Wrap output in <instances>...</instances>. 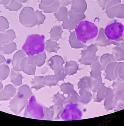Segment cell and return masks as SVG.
Masks as SVG:
<instances>
[{"mask_svg": "<svg viewBox=\"0 0 124 126\" xmlns=\"http://www.w3.org/2000/svg\"><path fill=\"white\" fill-rule=\"evenodd\" d=\"M27 103L26 98L17 95L10 101L9 107L12 111L16 114H19Z\"/></svg>", "mask_w": 124, "mask_h": 126, "instance_id": "8992f818", "label": "cell"}, {"mask_svg": "<svg viewBox=\"0 0 124 126\" xmlns=\"http://www.w3.org/2000/svg\"><path fill=\"white\" fill-rule=\"evenodd\" d=\"M10 23L6 18L2 16H0V32H4L9 28Z\"/></svg>", "mask_w": 124, "mask_h": 126, "instance_id": "ffe728a7", "label": "cell"}, {"mask_svg": "<svg viewBox=\"0 0 124 126\" xmlns=\"http://www.w3.org/2000/svg\"><path fill=\"white\" fill-rule=\"evenodd\" d=\"M106 14L111 19L115 17L118 19L124 18V4L119 3L109 9L106 10Z\"/></svg>", "mask_w": 124, "mask_h": 126, "instance_id": "52a82bcc", "label": "cell"}, {"mask_svg": "<svg viewBox=\"0 0 124 126\" xmlns=\"http://www.w3.org/2000/svg\"><path fill=\"white\" fill-rule=\"evenodd\" d=\"M16 0L20 3H24L27 2L28 0Z\"/></svg>", "mask_w": 124, "mask_h": 126, "instance_id": "484cf974", "label": "cell"}, {"mask_svg": "<svg viewBox=\"0 0 124 126\" xmlns=\"http://www.w3.org/2000/svg\"><path fill=\"white\" fill-rule=\"evenodd\" d=\"M16 38V34L14 30H9L3 33H0V44H4L9 43Z\"/></svg>", "mask_w": 124, "mask_h": 126, "instance_id": "30bf717a", "label": "cell"}, {"mask_svg": "<svg viewBox=\"0 0 124 126\" xmlns=\"http://www.w3.org/2000/svg\"><path fill=\"white\" fill-rule=\"evenodd\" d=\"M17 72L13 69H11L10 75L11 82L15 86H20L22 84V79L23 78L22 75Z\"/></svg>", "mask_w": 124, "mask_h": 126, "instance_id": "5bb4252c", "label": "cell"}, {"mask_svg": "<svg viewBox=\"0 0 124 126\" xmlns=\"http://www.w3.org/2000/svg\"><path fill=\"white\" fill-rule=\"evenodd\" d=\"M124 32V26L118 22H114L108 25L104 29V33L111 41L118 40L122 37Z\"/></svg>", "mask_w": 124, "mask_h": 126, "instance_id": "3957f363", "label": "cell"}, {"mask_svg": "<svg viewBox=\"0 0 124 126\" xmlns=\"http://www.w3.org/2000/svg\"><path fill=\"white\" fill-rule=\"evenodd\" d=\"M60 5L59 2L56 0L53 4L50 5V6H46L40 3L39 5V7L40 9H42L45 13H52L57 11Z\"/></svg>", "mask_w": 124, "mask_h": 126, "instance_id": "4fadbf2b", "label": "cell"}, {"mask_svg": "<svg viewBox=\"0 0 124 126\" xmlns=\"http://www.w3.org/2000/svg\"></svg>", "mask_w": 124, "mask_h": 126, "instance_id": "f1b7e54d", "label": "cell"}, {"mask_svg": "<svg viewBox=\"0 0 124 126\" xmlns=\"http://www.w3.org/2000/svg\"><path fill=\"white\" fill-rule=\"evenodd\" d=\"M10 0H0V4L6 5L10 3Z\"/></svg>", "mask_w": 124, "mask_h": 126, "instance_id": "cb8c5ba5", "label": "cell"}, {"mask_svg": "<svg viewBox=\"0 0 124 126\" xmlns=\"http://www.w3.org/2000/svg\"><path fill=\"white\" fill-rule=\"evenodd\" d=\"M20 22L26 27H33L36 24L37 15L34 10L30 7L24 8L20 12L19 16Z\"/></svg>", "mask_w": 124, "mask_h": 126, "instance_id": "277c9868", "label": "cell"}, {"mask_svg": "<svg viewBox=\"0 0 124 126\" xmlns=\"http://www.w3.org/2000/svg\"><path fill=\"white\" fill-rule=\"evenodd\" d=\"M16 93V89L11 84L5 86L4 89L0 93V101L8 100L13 97Z\"/></svg>", "mask_w": 124, "mask_h": 126, "instance_id": "ba28073f", "label": "cell"}, {"mask_svg": "<svg viewBox=\"0 0 124 126\" xmlns=\"http://www.w3.org/2000/svg\"><path fill=\"white\" fill-rule=\"evenodd\" d=\"M20 67L21 70L25 73L29 75L33 74L34 68L33 66V63L29 59L24 58L22 59L20 62Z\"/></svg>", "mask_w": 124, "mask_h": 126, "instance_id": "8fae6325", "label": "cell"}, {"mask_svg": "<svg viewBox=\"0 0 124 126\" xmlns=\"http://www.w3.org/2000/svg\"><path fill=\"white\" fill-rule=\"evenodd\" d=\"M68 15L69 18L68 17L63 22L62 26L64 29L68 30L69 31L75 29L80 21H82L85 17L84 13L77 14L72 12L70 10L68 12Z\"/></svg>", "mask_w": 124, "mask_h": 126, "instance_id": "5b68a950", "label": "cell"}, {"mask_svg": "<svg viewBox=\"0 0 124 126\" xmlns=\"http://www.w3.org/2000/svg\"><path fill=\"white\" fill-rule=\"evenodd\" d=\"M97 43L99 44H103V45H108L112 43L107 38L104 33V29L103 28H101L99 30V36L96 39Z\"/></svg>", "mask_w": 124, "mask_h": 126, "instance_id": "9a60e30c", "label": "cell"}, {"mask_svg": "<svg viewBox=\"0 0 124 126\" xmlns=\"http://www.w3.org/2000/svg\"><path fill=\"white\" fill-rule=\"evenodd\" d=\"M17 50V45L14 42L7 44H0V52L3 54H11Z\"/></svg>", "mask_w": 124, "mask_h": 126, "instance_id": "7c38bea8", "label": "cell"}, {"mask_svg": "<svg viewBox=\"0 0 124 126\" xmlns=\"http://www.w3.org/2000/svg\"><path fill=\"white\" fill-rule=\"evenodd\" d=\"M121 3V0H111L109 2L107 3L105 9H109L110 8L115 6L117 4H119Z\"/></svg>", "mask_w": 124, "mask_h": 126, "instance_id": "44dd1931", "label": "cell"}, {"mask_svg": "<svg viewBox=\"0 0 124 126\" xmlns=\"http://www.w3.org/2000/svg\"><path fill=\"white\" fill-rule=\"evenodd\" d=\"M10 70L8 65L2 64L0 65V81L6 79L9 76Z\"/></svg>", "mask_w": 124, "mask_h": 126, "instance_id": "ac0fdd59", "label": "cell"}, {"mask_svg": "<svg viewBox=\"0 0 124 126\" xmlns=\"http://www.w3.org/2000/svg\"><path fill=\"white\" fill-rule=\"evenodd\" d=\"M100 7L102 8V10L105 9L107 3L109 2L111 0H97Z\"/></svg>", "mask_w": 124, "mask_h": 126, "instance_id": "7402d4cb", "label": "cell"}, {"mask_svg": "<svg viewBox=\"0 0 124 126\" xmlns=\"http://www.w3.org/2000/svg\"><path fill=\"white\" fill-rule=\"evenodd\" d=\"M6 61V59H5L4 56L2 54H0V64L4 63Z\"/></svg>", "mask_w": 124, "mask_h": 126, "instance_id": "d4e9b609", "label": "cell"}, {"mask_svg": "<svg viewBox=\"0 0 124 126\" xmlns=\"http://www.w3.org/2000/svg\"><path fill=\"white\" fill-rule=\"evenodd\" d=\"M3 88V85L1 82H0V91H1Z\"/></svg>", "mask_w": 124, "mask_h": 126, "instance_id": "4316f807", "label": "cell"}, {"mask_svg": "<svg viewBox=\"0 0 124 126\" xmlns=\"http://www.w3.org/2000/svg\"><path fill=\"white\" fill-rule=\"evenodd\" d=\"M17 95L27 98L30 97L31 92L29 88L26 85H24L19 88Z\"/></svg>", "mask_w": 124, "mask_h": 126, "instance_id": "d6986e66", "label": "cell"}, {"mask_svg": "<svg viewBox=\"0 0 124 126\" xmlns=\"http://www.w3.org/2000/svg\"><path fill=\"white\" fill-rule=\"evenodd\" d=\"M63 33V31L60 26H56L53 27L50 34L51 35V38L52 40H58L59 39L61 38V35Z\"/></svg>", "mask_w": 124, "mask_h": 126, "instance_id": "2e32d148", "label": "cell"}, {"mask_svg": "<svg viewBox=\"0 0 124 126\" xmlns=\"http://www.w3.org/2000/svg\"><path fill=\"white\" fill-rule=\"evenodd\" d=\"M21 3L19 2L16 0H10V3L5 7L6 9L10 11H17L22 7Z\"/></svg>", "mask_w": 124, "mask_h": 126, "instance_id": "e0dca14e", "label": "cell"}, {"mask_svg": "<svg viewBox=\"0 0 124 126\" xmlns=\"http://www.w3.org/2000/svg\"><path fill=\"white\" fill-rule=\"evenodd\" d=\"M45 39L43 35H29L23 45L22 50L29 56H33L42 53L45 49Z\"/></svg>", "mask_w": 124, "mask_h": 126, "instance_id": "7a4b0ae2", "label": "cell"}, {"mask_svg": "<svg viewBox=\"0 0 124 126\" xmlns=\"http://www.w3.org/2000/svg\"><path fill=\"white\" fill-rule=\"evenodd\" d=\"M124 26V32H123V37L124 38V25H123Z\"/></svg>", "mask_w": 124, "mask_h": 126, "instance_id": "83f0119b", "label": "cell"}, {"mask_svg": "<svg viewBox=\"0 0 124 126\" xmlns=\"http://www.w3.org/2000/svg\"><path fill=\"white\" fill-rule=\"evenodd\" d=\"M25 56L24 52L22 50H19L15 53L12 60V66L14 70L18 72L21 70L20 67V62L22 58Z\"/></svg>", "mask_w": 124, "mask_h": 126, "instance_id": "9c48e42d", "label": "cell"}, {"mask_svg": "<svg viewBox=\"0 0 124 126\" xmlns=\"http://www.w3.org/2000/svg\"><path fill=\"white\" fill-rule=\"evenodd\" d=\"M75 32L78 40L85 44L89 40L97 36L99 30L98 27L93 23L87 21H82L76 27Z\"/></svg>", "mask_w": 124, "mask_h": 126, "instance_id": "6da1fadb", "label": "cell"}, {"mask_svg": "<svg viewBox=\"0 0 124 126\" xmlns=\"http://www.w3.org/2000/svg\"></svg>", "mask_w": 124, "mask_h": 126, "instance_id": "f546056e", "label": "cell"}, {"mask_svg": "<svg viewBox=\"0 0 124 126\" xmlns=\"http://www.w3.org/2000/svg\"><path fill=\"white\" fill-rule=\"evenodd\" d=\"M60 3V5L63 6H67L69 4H70L72 0H57Z\"/></svg>", "mask_w": 124, "mask_h": 126, "instance_id": "603a6c76", "label": "cell"}]
</instances>
